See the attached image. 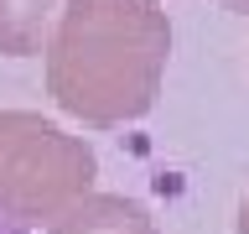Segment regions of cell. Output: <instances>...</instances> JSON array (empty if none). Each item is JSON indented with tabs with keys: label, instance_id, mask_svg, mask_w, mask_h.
<instances>
[{
	"label": "cell",
	"instance_id": "6da1fadb",
	"mask_svg": "<svg viewBox=\"0 0 249 234\" xmlns=\"http://www.w3.org/2000/svg\"><path fill=\"white\" fill-rule=\"evenodd\" d=\"M42 52L52 104L93 130H114L156 109L171 21L156 0H68Z\"/></svg>",
	"mask_w": 249,
	"mask_h": 234
},
{
	"label": "cell",
	"instance_id": "7a4b0ae2",
	"mask_svg": "<svg viewBox=\"0 0 249 234\" xmlns=\"http://www.w3.org/2000/svg\"><path fill=\"white\" fill-rule=\"evenodd\" d=\"M99 156L83 136H68L62 125L31 115V109H0V214L16 224H52L62 208H73L93 193Z\"/></svg>",
	"mask_w": 249,
	"mask_h": 234
},
{
	"label": "cell",
	"instance_id": "3957f363",
	"mask_svg": "<svg viewBox=\"0 0 249 234\" xmlns=\"http://www.w3.org/2000/svg\"><path fill=\"white\" fill-rule=\"evenodd\" d=\"M47 234H156V218L124 193H83L47 224Z\"/></svg>",
	"mask_w": 249,
	"mask_h": 234
},
{
	"label": "cell",
	"instance_id": "277c9868",
	"mask_svg": "<svg viewBox=\"0 0 249 234\" xmlns=\"http://www.w3.org/2000/svg\"><path fill=\"white\" fill-rule=\"evenodd\" d=\"M68 0H0V58H31L47 47V31Z\"/></svg>",
	"mask_w": 249,
	"mask_h": 234
},
{
	"label": "cell",
	"instance_id": "5b68a950",
	"mask_svg": "<svg viewBox=\"0 0 249 234\" xmlns=\"http://www.w3.org/2000/svg\"><path fill=\"white\" fill-rule=\"evenodd\" d=\"M233 229L249 234V193H244V203H239V218H233Z\"/></svg>",
	"mask_w": 249,
	"mask_h": 234
},
{
	"label": "cell",
	"instance_id": "8992f818",
	"mask_svg": "<svg viewBox=\"0 0 249 234\" xmlns=\"http://www.w3.org/2000/svg\"><path fill=\"white\" fill-rule=\"evenodd\" d=\"M0 234H31V229H26V224H16V218H5V214H0Z\"/></svg>",
	"mask_w": 249,
	"mask_h": 234
},
{
	"label": "cell",
	"instance_id": "52a82bcc",
	"mask_svg": "<svg viewBox=\"0 0 249 234\" xmlns=\"http://www.w3.org/2000/svg\"><path fill=\"white\" fill-rule=\"evenodd\" d=\"M229 11H239V16H249V0H223Z\"/></svg>",
	"mask_w": 249,
	"mask_h": 234
}]
</instances>
